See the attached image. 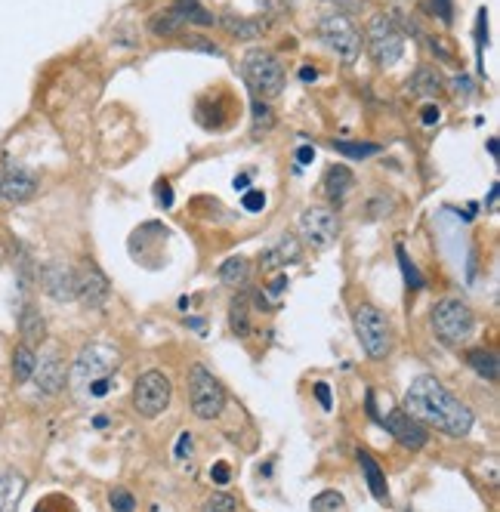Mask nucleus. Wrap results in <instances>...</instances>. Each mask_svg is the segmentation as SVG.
Masks as SVG:
<instances>
[{"label":"nucleus","instance_id":"f257e3e1","mask_svg":"<svg viewBox=\"0 0 500 512\" xmlns=\"http://www.w3.org/2000/svg\"><path fill=\"white\" fill-rule=\"evenodd\" d=\"M405 411L420 420L430 423L439 432L451 438H463L473 429V411L463 405L460 398H454L436 377H417L408 392H405Z\"/></svg>","mask_w":500,"mask_h":512},{"label":"nucleus","instance_id":"f03ea898","mask_svg":"<svg viewBox=\"0 0 500 512\" xmlns=\"http://www.w3.org/2000/svg\"><path fill=\"white\" fill-rule=\"evenodd\" d=\"M115 368H118V352L102 349V346H87L78 355L75 368H71V377H68L78 401L109 395V389L115 386Z\"/></svg>","mask_w":500,"mask_h":512},{"label":"nucleus","instance_id":"7ed1b4c3","mask_svg":"<svg viewBox=\"0 0 500 512\" xmlns=\"http://www.w3.org/2000/svg\"><path fill=\"white\" fill-rule=\"evenodd\" d=\"M433 331L445 346H463L476 334V315L463 300L445 297L433 309Z\"/></svg>","mask_w":500,"mask_h":512},{"label":"nucleus","instance_id":"20e7f679","mask_svg":"<svg viewBox=\"0 0 500 512\" xmlns=\"http://www.w3.org/2000/svg\"><path fill=\"white\" fill-rule=\"evenodd\" d=\"M352 324H355V337H359L362 349L368 358L374 361H383L392 349V331H389V318L371 306V303H362L352 315Z\"/></svg>","mask_w":500,"mask_h":512},{"label":"nucleus","instance_id":"39448f33","mask_svg":"<svg viewBox=\"0 0 500 512\" xmlns=\"http://www.w3.org/2000/svg\"><path fill=\"white\" fill-rule=\"evenodd\" d=\"M189 405L201 420H217L226 411V389L204 364L189 368Z\"/></svg>","mask_w":500,"mask_h":512},{"label":"nucleus","instance_id":"423d86ee","mask_svg":"<svg viewBox=\"0 0 500 512\" xmlns=\"http://www.w3.org/2000/svg\"><path fill=\"white\" fill-rule=\"evenodd\" d=\"M365 34H368V50H371V56H374V62L380 68H392L402 59V53H405V34H402V28L396 25V19H392V16L374 13L368 19V31Z\"/></svg>","mask_w":500,"mask_h":512},{"label":"nucleus","instance_id":"0eeeda50","mask_svg":"<svg viewBox=\"0 0 500 512\" xmlns=\"http://www.w3.org/2000/svg\"><path fill=\"white\" fill-rule=\"evenodd\" d=\"M318 38L346 65L359 62V56H362V34L349 22V16H343V13H331V16L321 19L318 22Z\"/></svg>","mask_w":500,"mask_h":512},{"label":"nucleus","instance_id":"6e6552de","mask_svg":"<svg viewBox=\"0 0 500 512\" xmlns=\"http://www.w3.org/2000/svg\"><path fill=\"white\" fill-rule=\"evenodd\" d=\"M244 78L250 84L257 96L263 99H275L281 96L284 84H288V75H284L281 62L272 56V53H263V50H254L244 56Z\"/></svg>","mask_w":500,"mask_h":512},{"label":"nucleus","instance_id":"1a4fd4ad","mask_svg":"<svg viewBox=\"0 0 500 512\" xmlns=\"http://www.w3.org/2000/svg\"><path fill=\"white\" fill-rule=\"evenodd\" d=\"M170 395H173V386L167 380V374L161 371H149L142 374L133 386V408L139 417H158L170 408Z\"/></svg>","mask_w":500,"mask_h":512},{"label":"nucleus","instance_id":"9d476101","mask_svg":"<svg viewBox=\"0 0 500 512\" xmlns=\"http://www.w3.org/2000/svg\"><path fill=\"white\" fill-rule=\"evenodd\" d=\"M300 235L309 247L325 250L340 238V216L331 207H309L300 213Z\"/></svg>","mask_w":500,"mask_h":512},{"label":"nucleus","instance_id":"9b49d317","mask_svg":"<svg viewBox=\"0 0 500 512\" xmlns=\"http://www.w3.org/2000/svg\"><path fill=\"white\" fill-rule=\"evenodd\" d=\"M75 275H78V294H75V300H81L90 309H99L105 300H109L112 284H109V278H105V272L96 263H84L81 269H75Z\"/></svg>","mask_w":500,"mask_h":512},{"label":"nucleus","instance_id":"f8f14e48","mask_svg":"<svg viewBox=\"0 0 500 512\" xmlns=\"http://www.w3.org/2000/svg\"><path fill=\"white\" fill-rule=\"evenodd\" d=\"M41 287L47 290V297H53L59 303H68V300H75V294H78V275L68 263H47L41 269Z\"/></svg>","mask_w":500,"mask_h":512},{"label":"nucleus","instance_id":"ddd939ff","mask_svg":"<svg viewBox=\"0 0 500 512\" xmlns=\"http://www.w3.org/2000/svg\"><path fill=\"white\" fill-rule=\"evenodd\" d=\"M383 426L392 432V438L402 445V448H408V451H420L423 445H426V429H423V423L420 420H414L408 411H392L386 420H383Z\"/></svg>","mask_w":500,"mask_h":512},{"label":"nucleus","instance_id":"4468645a","mask_svg":"<svg viewBox=\"0 0 500 512\" xmlns=\"http://www.w3.org/2000/svg\"><path fill=\"white\" fill-rule=\"evenodd\" d=\"M31 380L38 383V386H41V392H47V395H56V392L65 386L68 374H65L62 358H59V349H50L47 355H41V358H38V364H34V377H31Z\"/></svg>","mask_w":500,"mask_h":512},{"label":"nucleus","instance_id":"2eb2a0df","mask_svg":"<svg viewBox=\"0 0 500 512\" xmlns=\"http://www.w3.org/2000/svg\"><path fill=\"white\" fill-rule=\"evenodd\" d=\"M34 192H38V179H34L25 167L10 164L4 179H0V195H4L7 201H13V204H25V201L34 198Z\"/></svg>","mask_w":500,"mask_h":512},{"label":"nucleus","instance_id":"dca6fc26","mask_svg":"<svg viewBox=\"0 0 500 512\" xmlns=\"http://www.w3.org/2000/svg\"><path fill=\"white\" fill-rule=\"evenodd\" d=\"M303 256V247H300V241L294 238V235H284L272 250H266L263 253V260H260V266L263 269H278V266H288V263H297Z\"/></svg>","mask_w":500,"mask_h":512},{"label":"nucleus","instance_id":"f3484780","mask_svg":"<svg viewBox=\"0 0 500 512\" xmlns=\"http://www.w3.org/2000/svg\"><path fill=\"white\" fill-rule=\"evenodd\" d=\"M352 182H355L352 170L343 167V164H334V167H328V173H325V195H328L331 201L340 204V201L346 198V192L352 189Z\"/></svg>","mask_w":500,"mask_h":512},{"label":"nucleus","instance_id":"a211bd4d","mask_svg":"<svg viewBox=\"0 0 500 512\" xmlns=\"http://www.w3.org/2000/svg\"><path fill=\"white\" fill-rule=\"evenodd\" d=\"M442 90V75L436 68H417L411 81H408V93L411 96H423V99H430Z\"/></svg>","mask_w":500,"mask_h":512},{"label":"nucleus","instance_id":"6ab92c4d","mask_svg":"<svg viewBox=\"0 0 500 512\" xmlns=\"http://www.w3.org/2000/svg\"><path fill=\"white\" fill-rule=\"evenodd\" d=\"M44 340H47V324H44V318H41L38 309L28 306L22 312V346L34 349V346H41Z\"/></svg>","mask_w":500,"mask_h":512},{"label":"nucleus","instance_id":"aec40b11","mask_svg":"<svg viewBox=\"0 0 500 512\" xmlns=\"http://www.w3.org/2000/svg\"><path fill=\"white\" fill-rule=\"evenodd\" d=\"M25 491V479L16 472H0V512H16L19 497Z\"/></svg>","mask_w":500,"mask_h":512},{"label":"nucleus","instance_id":"412c9836","mask_svg":"<svg viewBox=\"0 0 500 512\" xmlns=\"http://www.w3.org/2000/svg\"><path fill=\"white\" fill-rule=\"evenodd\" d=\"M220 25L229 31V34H235V38H260L263 34V28H266V22H260V19H244V16H235V13H226L223 19H220Z\"/></svg>","mask_w":500,"mask_h":512},{"label":"nucleus","instance_id":"4be33fe9","mask_svg":"<svg viewBox=\"0 0 500 512\" xmlns=\"http://www.w3.org/2000/svg\"><path fill=\"white\" fill-rule=\"evenodd\" d=\"M176 16L183 19V25H213V13H207L198 0H176V4L170 7Z\"/></svg>","mask_w":500,"mask_h":512},{"label":"nucleus","instance_id":"5701e85b","mask_svg":"<svg viewBox=\"0 0 500 512\" xmlns=\"http://www.w3.org/2000/svg\"><path fill=\"white\" fill-rule=\"evenodd\" d=\"M220 278L232 287H244L250 281V263L244 256H229V260L220 266Z\"/></svg>","mask_w":500,"mask_h":512},{"label":"nucleus","instance_id":"b1692460","mask_svg":"<svg viewBox=\"0 0 500 512\" xmlns=\"http://www.w3.org/2000/svg\"><path fill=\"white\" fill-rule=\"evenodd\" d=\"M359 463H362V469H365V475H368V488H371V494H374L377 500H386V497H389V491H386V479H383L380 466L374 463V457L362 451V454H359Z\"/></svg>","mask_w":500,"mask_h":512},{"label":"nucleus","instance_id":"393cba45","mask_svg":"<svg viewBox=\"0 0 500 512\" xmlns=\"http://www.w3.org/2000/svg\"><path fill=\"white\" fill-rule=\"evenodd\" d=\"M34 364H38V355H34V349L19 346L13 352V377H16V383H28L34 377Z\"/></svg>","mask_w":500,"mask_h":512},{"label":"nucleus","instance_id":"a878e982","mask_svg":"<svg viewBox=\"0 0 500 512\" xmlns=\"http://www.w3.org/2000/svg\"><path fill=\"white\" fill-rule=\"evenodd\" d=\"M467 361H470V368H473L479 377H485V380L497 383V355H494V352L473 349V352L467 355Z\"/></svg>","mask_w":500,"mask_h":512},{"label":"nucleus","instance_id":"bb28decb","mask_svg":"<svg viewBox=\"0 0 500 512\" xmlns=\"http://www.w3.org/2000/svg\"><path fill=\"white\" fill-rule=\"evenodd\" d=\"M334 152H340L343 158H355V161H362V158H371L380 152V145L374 142H334Z\"/></svg>","mask_w":500,"mask_h":512},{"label":"nucleus","instance_id":"cd10ccee","mask_svg":"<svg viewBox=\"0 0 500 512\" xmlns=\"http://www.w3.org/2000/svg\"><path fill=\"white\" fill-rule=\"evenodd\" d=\"M149 28H152V34H161V38H164V34H176V31H180L183 28V19L176 16L173 10H164V13H158L149 22Z\"/></svg>","mask_w":500,"mask_h":512},{"label":"nucleus","instance_id":"c85d7f7f","mask_svg":"<svg viewBox=\"0 0 500 512\" xmlns=\"http://www.w3.org/2000/svg\"><path fill=\"white\" fill-rule=\"evenodd\" d=\"M229 321H232V331H235V334H241V337L247 334V300H244V297L232 303Z\"/></svg>","mask_w":500,"mask_h":512},{"label":"nucleus","instance_id":"c756f323","mask_svg":"<svg viewBox=\"0 0 500 512\" xmlns=\"http://www.w3.org/2000/svg\"><path fill=\"white\" fill-rule=\"evenodd\" d=\"M201 512H235V497H229V494H213V497L204 500Z\"/></svg>","mask_w":500,"mask_h":512},{"label":"nucleus","instance_id":"7c9ffc66","mask_svg":"<svg viewBox=\"0 0 500 512\" xmlns=\"http://www.w3.org/2000/svg\"><path fill=\"white\" fill-rule=\"evenodd\" d=\"M340 503H343V497L337 491H325V494H318L312 500V509L315 512H328V509H340Z\"/></svg>","mask_w":500,"mask_h":512},{"label":"nucleus","instance_id":"2f4dec72","mask_svg":"<svg viewBox=\"0 0 500 512\" xmlns=\"http://www.w3.org/2000/svg\"><path fill=\"white\" fill-rule=\"evenodd\" d=\"M109 500H112V509L115 512H133V506H136V500H133V494L127 488H115Z\"/></svg>","mask_w":500,"mask_h":512},{"label":"nucleus","instance_id":"473e14b6","mask_svg":"<svg viewBox=\"0 0 500 512\" xmlns=\"http://www.w3.org/2000/svg\"><path fill=\"white\" fill-rule=\"evenodd\" d=\"M275 121H272V112H269V105H263V102H257L254 105V133H266L269 127H272Z\"/></svg>","mask_w":500,"mask_h":512},{"label":"nucleus","instance_id":"72a5a7b5","mask_svg":"<svg viewBox=\"0 0 500 512\" xmlns=\"http://www.w3.org/2000/svg\"><path fill=\"white\" fill-rule=\"evenodd\" d=\"M399 263H402V272H405V278H408V287H423V278H420V272L414 269V263H408V253L399 247Z\"/></svg>","mask_w":500,"mask_h":512},{"label":"nucleus","instance_id":"f704fd0d","mask_svg":"<svg viewBox=\"0 0 500 512\" xmlns=\"http://www.w3.org/2000/svg\"><path fill=\"white\" fill-rule=\"evenodd\" d=\"M430 7H433V13L445 22V25H451V19H454V7H451V0H430Z\"/></svg>","mask_w":500,"mask_h":512},{"label":"nucleus","instance_id":"c9c22d12","mask_svg":"<svg viewBox=\"0 0 500 512\" xmlns=\"http://www.w3.org/2000/svg\"><path fill=\"white\" fill-rule=\"evenodd\" d=\"M263 207H266V195H263V192H247V195H244V210L260 213Z\"/></svg>","mask_w":500,"mask_h":512},{"label":"nucleus","instance_id":"e433bc0d","mask_svg":"<svg viewBox=\"0 0 500 512\" xmlns=\"http://www.w3.org/2000/svg\"><path fill=\"white\" fill-rule=\"evenodd\" d=\"M439 118H442V112L436 105H426L423 112H420V121L426 124V127H433V124H439Z\"/></svg>","mask_w":500,"mask_h":512},{"label":"nucleus","instance_id":"4c0bfd02","mask_svg":"<svg viewBox=\"0 0 500 512\" xmlns=\"http://www.w3.org/2000/svg\"><path fill=\"white\" fill-rule=\"evenodd\" d=\"M210 479L217 482V485H226L229 482V463H217L210 469Z\"/></svg>","mask_w":500,"mask_h":512},{"label":"nucleus","instance_id":"58836bf2","mask_svg":"<svg viewBox=\"0 0 500 512\" xmlns=\"http://www.w3.org/2000/svg\"><path fill=\"white\" fill-rule=\"evenodd\" d=\"M315 395H318V401H321V405H325V408H331V389H328L325 383H318V386H315Z\"/></svg>","mask_w":500,"mask_h":512},{"label":"nucleus","instance_id":"ea45409f","mask_svg":"<svg viewBox=\"0 0 500 512\" xmlns=\"http://www.w3.org/2000/svg\"><path fill=\"white\" fill-rule=\"evenodd\" d=\"M189 448H192V438L189 435H180V442H176V457H186Z\"/></svg>","mask_w":500,"mask_h":512},{"label":"nucleus","instance_id":"a19ab883","mask_svg":"<svg viewBox=\"0 0 500 512\" xmlns=\"http://www.w3.org/2000/svg\"><path fill=\"white\" fill-rule=\"evenodd\" d=\"M312 158H315V149H309V145H303V149L297 152V161L300 164H312Z\"/></svg>","mask_w":500,"mask_h":512},{"label":"nucleus","instance_id":"79ce46f5","mask_svg":"<svg viewBox=\"0 0 500 512\" xmlns=\"http://www.w3.org/2000/svg\"><path fill=\"white\" fill-rule=\"evenodd\" d=\"M158 198H161V204H164V207H170V204H173V192H170L167 182H164V186L158 189Z\"/></svg>","mask_w":500,"mask_h":512},{"label":"nucleus","instance_id":"37998d69","mask_svg":"<svg viewBox=\"0 0 500 512\" xmlns=\"http://www.w3.org/2000/svg\"><path fill=\"white\" fill-rule=\"evenodd\" d=\"M315 78H318V71H315V68H300V81L309 84V81H315Z\"/></svg>","mask_w":500,"mask_h":512},{"label":"nucleus","instance_id":"c03bdc74","mask_svg":"<svg viewBox=\"0 0 500 512\" xmlns=\"http://www.w3.org/2000/svg\"><path fill=\"white\" fill-rule=\"evenodd\" d=\"M235 189H247V176H238L235 179Z\"/></svg>","mask_w":500,"mask_h":512}]
</instances>
